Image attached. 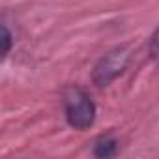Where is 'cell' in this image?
Instances as JSON below:
<instances>
[{
    "mask_svg": "<svg viewBox=\"0 0 159 159\" xmlns=\"http://www.w3.org/2000/svg\"><path fill=\"white\" fill-rule=\"evenodd\" d=\"M62 101H64V112L66 120L73 129L84 131L94 125L96 122V105L92 98L77 84H69L62 92Z\"/></svg>",
    "mask_w": 159,
    "mask_h": 159,
    "instance_id": "cell-1",
    "label": "cell"
},
{
    "mask_svg": "<svg viewBox=\"0 0 159 159\" xmlns=\"http://www.w3.org/2000/svg\"><path fill=\"white\" fill-rule=\"evenodd\" d=\"M129 58H131V51L125 45L114 47L112 51L103 54L99 58V62L96 64L94 73H92L94 83L98 86H109L114 79H118L125 71V67L129 64Z\"/></svg>",
    "mask_w": 159,
    "mask_h": 159,
    "instance_id": "cell-2",
    "label": "cell"
},
{
    "mask_svg": "<svg viewBox=\"0 0 159 159\" xmlns=\"http://www.w3.org/2000/svg\"><path fill=\"white\" fill-rule=\"evenodd\" d=\"M118 150V142L116 139L112 137H101L96 140V146H94V155L96 157H101V159H107V157H112Z\"/></svg>",
    "mask_w": 159,
    "mask_h": 159,
    "instance_id": "cell-3",
    "label": "cell"
},
{
    "mask_svg": "<svg viewBox=\"0 0 159 159\" xmlns=\"http://www.w3.org/2000/svg\"><path fill=\"white\" fill-rule=\"evenodd\" d=\"M2 41H4V56H8V52L11 49V34L6 26H2Z\"/></svg>",
    "mask_w": 159,
    "mask_h": 159,
    "instance_id": "cell-4",
    "label": "cell"
},
{
    "mask_svg": "<svg viewBox=\"0 0 159 159\" xmlns=\"http://www.w3.org/2000/svg\"><path fill=\"white\" fill-rule=\"evenodd\" d=\"M152 47H153V51L159 54V28L153 32V36H152Z\"/></svg>",
    "mask_w": 159,
    "mask_h": 159,
    "instance_id": "cell-5",
    "label": "cell"
}]
</instances>
